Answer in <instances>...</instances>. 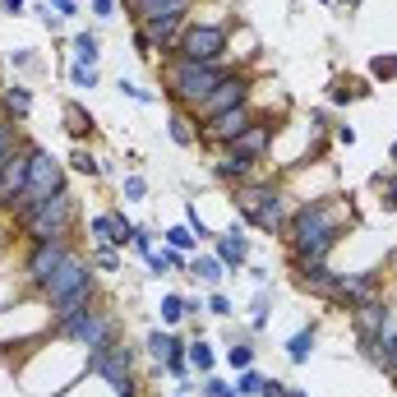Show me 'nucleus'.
<instances>
[{
  "instance_id": "obj_1",
  "label": "nucleus",
  "mask_w": 397,
  "mask_h": 397,
  "mask_svg": "<svg viewBox=\"0 0 397 397\" xmlns=\"http://www.w3.org/2000/svg\"><path fill=\"white\" fill-rule=\"evenodd\" d=\"M342 236V222L328 203H305L292 217V259H309V264H324L328 249Z\"/></svg>"
},
{
  "instance_id": "obj_2",
  "label": "nucleus",
  "mask_w": 397,
  "mask_h": 397,
  "mask_svg": "<svg viewBox=\"0 0 397 397\" xmlns=\"http://www.w3.org/2000/svg\"><path fill=\"white\" fill-rule=\"evenodd\" d=\"M227 74H231V70H222V65H199V61L176 56V61L167 65V93H171L180 106H190V111H195V106L208 98V93L217 88Z\"/></svg>"
},
{
  "instance_id": "obj_3",
  "label": "nucleus",
  "mask_w": 397,
  "mask_h": 397,
  "mask_svg": "<svg viewBox=\"0 0 397 397\" xmlns=\"http://www.w3.org/2000/svg\"><path fill=\"white\" fill-rule=\"evenodd\" d=\"M19 217H24V227H28V236H33V245H37V240H70L74 195H70V190H56L51 199H42V203H33V208H24Z\"/></svg>"
},
{
  "instance_id": "obj_4",
  "label": "nucleus",
  "mask_w": 397,
  "mask_h": 397,
  "mask_svg": "<svg viewBox=\"0 0 397 397\" xmlns=\"http://www.w3.org/2000/svg\"><path fill=\"white\" fill-rule=\"evenodd\" d=\"M56 190H65L61 162H56L46 148H28V190H24V203H19V212L33 208V203H42V199H51Z\"/></svg>"
},
{
  "instance_id": "obj_5",
  "label": "nucleus",
  "mask_w": 397,
  "mask_h": 397,
  "mask_svg": "<svg viewBox=\"0 0 397 397\" xmlns=\"http://www.w3.org/2000/svg\"><path fill=\"white\" fill-rule=\"evenodd\" d=\"M176 56L199 61V65H217L222 56H227V28H222V24H195V28H185V33H180Z\"/></svg>"
},
{
  "instance_id": "obj_6",
  "label": "nucleus",
  "mask_w": 397,
  "mask_h": 397,
  "mask_svg": "<svg viewBox=\"0 0 397 397\" xmlns=\"http://www.w3.org/2000/svg\"><path fill=\"white\" fill-rule=\"evenodd\" d=\"M236 203H240V212H245L259 231H277L287 222L282 217V195H277L273 185H245L236 195Z\"/></svg>"
},
{
  "instance_id": "obj_7",
  "label": "nucleus",
  "mask_w": 397,
  "mask_h": 397,
  "mask_svg": "<svg viewBox=\"0 0 397 397\" xmlns=\"http://www.w3.org/2000/svg\"><path fill=\"white\" fill-rule=\"evenodd\" d=\"M61 337L83 342V346H88V356H98V351H106V346L115 342V328H111V319H106V314H98V309H83V314H74V319H65V324H61Z\"/></svg>"
},
{
  "instance_id": "obj_8",
  "label": "nucleus",
  "mask_w": 397,
  "mask_h": 397,
  "mask_svg": "<svg viewBox=\"0 0 397 397\" xmlns=\"http://www.w3.org/2000/svg\"><path fill=\"white\" fill-rule=\"evenodd\" d=\"M46 300L51 305H65V300H74V296H93V273H88V264H83L79 254H70L61 268H56V277L42 287Z\"/></svg>"
},
{
  "instance_id": "obj_9",
  "label": "nucleus",
  "mask_w": 397,
  "mask_h": 397,
  "mask_svg": "<svg viewBox=\"0 0 397 397\" xmlns=\"http://www.w3.org/2000/svg\"><path fill=\"white\" fill-rule=\"evenodd\" d=\"M88 370H93V374H102V379L111 383V388L120 393V397H134V379H130V346L111 342L106 351L88 356Z\"/></svg>"
},
{
  "instance_id": "obj_10",
  "label": "nucleus",
  "mask_w": 397,
  "mask_h": 397,
  "mask_svg": "<svg viewBox=\"0 0 397 397\" xmlns=\"http://www.w3.org/2000/svg\"><path fill=\"white\" fill-rule=\"evenodd\" d=\"M70 254H74L70 240H37L33 254H28V264H24V268H28V282H33V287H46V282L56 277V268H61Z\"/></svg>"
},
{
  "instance_id": "obj_11",
  "label": "nucleus",
  "mask_w": 397,
  "mask_h": 397,
  "mask_svg": "<svg viewBox=\"0 0 397 397\" xmlns=\"http://www.w3.org/2000/svg\"><path fill=\"white\" fill-rule=\"evenodd\" d=\"M245 102H249V79H245V74H227V79H222L217 88L195 106V111L203 115V120H212V115L231 111V106H245Z\"/></svg>"
},
{
  "instance_id": "obj_12",
  "label": "nucleus",
  "mask_w": 397,
  "mask_h": 397,
  "mask_svg": "<svg viewBox=\"0 0 397 397\" xmlns=\"http://www.w3.org/2000/svg\"><path fill=\"white\" fill-rule=\"evenodd\" d=\"M254 120H259V115L249 111V102H245V106H231V111H222V115H212V120H203L199 139H203V143H231L236 134H245Z\"/></svg>"
},
{
  "instance_id": "obj_13",
  "label": "nucleus",
  "mask_w": 397,
  "mask_h": 397,
  "mask_svg": "<svg viewBox=\"0 0 397 397\" xmlns=\"http://www.w3.org/2000/svg\"><path fill=\"white\" fill-rule=\"evenodd\" d=\"M28 190V153H9V162L0 167V208H19Z\"/></svg>"
},
{
  "instance_id": "obj_14",
  "label": "nucleus",
  "mask_w": 397,
  "mask_h": 397,
  "mask_svg": "<svg viewBox=\"0 0 397 397\" xmlns=\"http://www.w3.org/2000/svg\"><path fill=\"white\" fill-rule=\"evenodd\" d=\"M268 143H273V125H268V120H254L245 134H236V139L227 143V153H231V158H245V162H259V158L268 153Z\"/></svg>"
},
{
  "instance_id": "obj_15",
  "label": "nucleus",
  "mask_w": 397,
  "mask_h": 397,
  "mask_svg": "<svg viewBox=\"0 0 397 397\" xmlns=\"http://www.w3.org/2000/svg\"><path fill=\"white\" fill-rule=\"evenodd\" d=\"M296 282L305 292L324 296V300H337V273H328V264H309V259H296Z\"/></svg>"
},
{
  "instance_id": "obj_16",
  "label": "nucleus",
  "mask_w": 397,
  "mask_h": 397,
  "mask_svg": "<svg viewBox=\"0 0 397 397\" xmlns=\"http://www.w3.org/2000/svg\"><path fill=\"white\" fill-rule=\"evenodd\" d=\"M351 319H356V333L365 337V342H379L383 333H388V309L379 305V300H361V305L351 309Z\"/></svg>"
},
{
  "instance_id": "obj_17",
  "label": "nucleus",
  "mask_w": 397,
  "mask_h": 397,
  "mask_svg": "<svg viewBox=\"0 0 397 397\" xmlns=\"http://www.w3.org/2000/svg\"><path fill=\"white\" fill-rule=\"evenodd\" d=\"M125 5L139 24H148V19H185L190 0H125Z\"/></svg>"
},
{
  "instance_id": "obj_18",
  "label": "nucleus",
  "mask_w": 397,
  "mask_h": 397,
  "mask_svg": "<svg viewBox=\"0 0 397 397\" xmlns=\"http://www.w3.org/2000/svg\"><path fill=\"white\" fill-rule=\"evenodd\" d=\"M65 120H70V134H74V139H83V134H93V115L83 111L79 102H70V106H65Z\"/></svg>"
},
{
  "instance_id": "obj_19",
  "label": "nucleus",
  "mask_w": 397,
  "mask_h": 397,
  "mask_svg": "<svg viewBox=\"0 0 397 397\" xmlns=\"http://www.w3.org/2000/svg\"><path fill=\"white\" fill-rule=\"evenodd\" d=\"M249 167H254V162H245V158H231V153H227V158L217 162V176H222V180H245V176H249Z\"/></svg>"
},
{
  "instance_id": "obj_20",
  "label": "nucleus",
  "mask_w": 397,
  "mask_h": 397,
  "mask_svg": "<svg viewBox=\"0 0 397 397\" xmlns=\"http://www.w3.org/2000/svg\"><path fill=\"white\" fill-rule=\"evenodd\" d=\"M74 51H79V61L93 70V65H98V37H93V33H79V37H74Z\"/></svg>"
},
{
  "instance_id": "obj_21",
  "label": "nucleus",
  "mask_w": 397,
  "mask_h": 397,
  "mask_svg": "<svg viewBox=\"0 0 397 397\" xmlns=\"http://www.w3.org/2000/svg\"><path fill=\"white\" fill-rule=\"evenodd\" d=\"M148 346H153V356H158V361H171L180 342H176L171 333H153V337H148Z\"/></svg>"
},
{
  "instance_id": "obj_22",
  "label": "nucleus",
  "mask_w": 397,
  "mask_h": 397,
  "mask_svg": "<svg viewBox=\"0 0 397 397\" xmlns=\"http://www.w3.org/2000/svg\"><path fill=\"white\" fill-rule=\"evenodd\" d=\"M309 351H314V333H296L292 337V346H287V356L300 365V361H309Z\"/></svg>"
},
{
  "instance_id": "obj_23",
  "label": "nucleus",
  "mask_w": 397,
  "mask_h": 397,
  "mask_svg": "<svg viewBox=\"0 0 397 397\" xmlns=\"http://www.w3.org/2000/svg\"><path fill=\"white\" fill-rule=\"evenodd\" d=\"M222 259H227V264H245V236L231 231V240H222Z\"/></svg>"
},
{
  "instance_id": "obj_24",
  "label": "nucleus",
  "mask_w": 397,
  "mask_h": 397,
  "mask_svg": "<svg viewBox=\"0 0 397 397\" xmlns=\"http://www.w3.org/2000/svg\"><path fill=\"white\" fill-rule=\"evenodd\" d=\"M28 106H33V98H28L24 88H9V93H5V111H14V115H28Z\"/></svg>"
},
{
  "instance_id": "obj_25",
  "label": "nucleus",
  "mask_w": 397,
  "mask_h": 397,
  "mask_svg": "<svg viewBox=\"0 0 397 397\" xmlns=\"http://www.w3.org/2000/svg\"><path fill=\"white\" fill-rule=\"evenodd\" d=\"M70 162H74V171H83V176H98V171H102V167H98V158H93L88 148H74V158H70Z\"/></svg>"
},
{
  "instance_id": "obj_26",
  "label": "nucleus",
  "mask_w": 397,
  "mask_h": 397,
  "mask_svg": "<svg viewBox=\"0 0 397 397\" xmlns=\"http://www.w3.org/2000/svg\"><path fill=\"white\" fill-rule=\"evenodd\" d=\"M162 319H167V324H180V319H185V300L167 296V300H162Z\"/></svg>"
},
{
  "instance_id": "obj_27",
  "label": "nucleus",
  "mask_w": 397,
  "mask_h": 397,
  "mask_svg": "<svg viewBox=\"0 0 397 397\" xmlns=\"http://www.w3.org/2000/svg\"><path fill=\"white\" fill-rule=\"evenodd\" d=\"M171 139L176 143H195V130H190L185 115H171Z\"/></svg>"
},
{
  "instance_id": "obj_28",
  "label": "nucleus",
  "mask_w": 397,
  "mask_h": 397,
  "mask_svg": "<svg viewBox=\"0 0 397 397\" xmlns=\"http://www.w3.org/2000/svg\"><path fill=\"white\" fill-rule=\"evenodd\" d=\"M190 365H195V370H212V351L203 342H195L190 346Z\"/></svg>"
},
{
  "instance_id": "obj_29",
  "label": "nucleus",
  "mask_w": 397,
  "mask_h": 397,
  "mask_svg": "<svg viewBox=\"0 0 397 397\" xmlns=\"http://www.w3.org/2000/svg\"><path fill=\"white\" fill-rule=\"evenodd\" d=\"M227 361L236 365V370H249V361H254V351H249V346H240V342H236V346H231V351H227Z\"/></svg>"
},
{
  "instance_id": "obj_30",
  "label": "nucleus",
  "mask_w": 397,
  "mask_h": 397,
  "mask_svg": "<svg viewBox=\"0 0 397 397\" xmlns=\"http://www.w3.org/2000/svg\"><path fill=\"white\" fill-rule=\"evenodd\" d=\"M195 273L203 277V282H217V277H222V264H212V259H195Z\"/></svg>"
},
{
  "instance_id": "obj_31",
  "label": "nucleus",
  "mask_w": 397,
  "mask_h": 397,
  "mask_svg": "<svg viewBox=\"0 0 397 397\" xmlns=\"http://www.w3.org/2000/svg\"><path fill=\"white\" fill-rule=\"evenodd\" d=\"M370 70L379 74V79H393V74H397V56H379V61H374Z\"/></svg>"
},
{
  "instance_id": "obj_32",
  "label": "nucleus",
  "mask_w": 397,
  "mask_h": 397,
  "mask_svg": "<svg viewBox=\"0 0 397 397\" xmlns=\"http://www.w3.org/2000/svg\"><path fill=\"white\" fill-rule=\"evenodd\" d=\"M9 153H14V143H9V120L0 115V167L9 162Z\"/></svg>"
},
{
  "instance_id": "obj_33",
  "label": "nucleus",
  "mask_w": 397,
  "mask_h": 397,
  "mask_svg": "<svg viewBox=\"0 0 397 397\" xmlns=\"http://www.w3.org/2000/svg\"><path fill=\"white\" fill-rule=\"evenodd\" d=\"M236 393H264V379H259L254 370H245V374H240V388H236Z\"/></svg>"
},
{
  "instance_id": "obj_34",
  "label": "nucleus",
  "mask_w": 397,
  "mask_h": 397,
  "mask_svg": "<svg viewBox=\"0 0 397 397\" xmlns=\"http://www.w3.org/2000/svg\"><path fill=\"white\" fill-rule=\"evenodd\" d=\"M351 98H356V83L351 79H337L333 83V102H351Z\"/></svg>"
},
{
  "instance_id": "obj_35",
  "label": "nucleus",
  "mask_w": 397,
  "mask_h": 397,
  "mask_svg": "<svg viewBox=\"0 0 397 397\" xmlns=\"http://www.w3.org/2000/svg\"><path fill=\"white\" fill-rule=\"evenodd\" d=\"M167 240H171V245H176V249H190V245H195V236H190V231H185V227H176V231H167Z\"/></svg>"
},
{
  "instance_id": "obj_36",
  "label": "nucleus",
  "mask_w": 397,
  "mask_h": 397,
  "mask_svg": "<svg viewBox=\"0 0 397 397\" xmlns=\"http://www.w3.org/2000/svg\"><path fill=\"white\" fill-rule=\"evenodd\" d=\"M74 83H79V88H93V83H98V74H93L88 65H79V70H74Z\"/></svg>"
},
{
  "instance_id": "obj_37",
  "label": "nucleus",
  "mask_w": 397,
  "mask_h": 397,
  "mask_svg": "<svg viewBox=\"0 0 397 397\" xmlns=\"http://www.w3.org/2000/svg\"><path fill=\"white\" fill-rule=\"evenodd\" d=\"M125 195H130V199H143V180L130 176V180H125Z\"/></svg>"
},
{
  "instance_id": "obj_38",
  "label": "nucleus",
  "mask_w": 397,
  "mask_h": 397,
  "mask_svg": "<svg viewBox=\"0 0 397 397\" xmlns=\"http://www.w3.org/2000/svg\"><path fill=\"white\" fill-rule=\"evenodd\" d=\"M264 397H287V388H282V383H277V379H273V383L264 379Z\"/></svg>"
},
{
  "instance_id": "obj_39",
  "label": "nucleus",
  "mask_w": 397,
  "mask_h": 397,
  "mask_svg": "<svg viewBox=\"0 0 397 397\" xmlns=\"http://www.w3.org/2000/svg\"><path fill=\"white\" fill-rule=\"evenodd\" d=\"M93 5H98V14H111V9H115V0H93Z\"/></svg>"
},
{
  "instance_id": "obj_40",
  "label": "nucleus",
  "mask_w": 397,
  "mask_h": 397,
  "mask_svg": "<svg viewBox=\"0 0 397 397\" xmlns=\"http://www.w3.org/2000/svg\"><path fill=\"white\" fill-rule=\"evenodd\" d=\"M383 208H388V212H397V190H388V199H383Z\"/></svg>"
},
{
  "instance_id": "obj_41",
  "label": "nucleus",
  "mask_w": 397,
  "mask_h": 397,
  "mask_svg": "<svg viewBox=\"0 0 397 397\" xmlns=\"http://www.w3.org/2000/svg\"><path fill=\"white\" fill-rule=\"evenodd\" d=\"M24 9V0H5V14H19Z\"/></svg>"
}]
</instances>
